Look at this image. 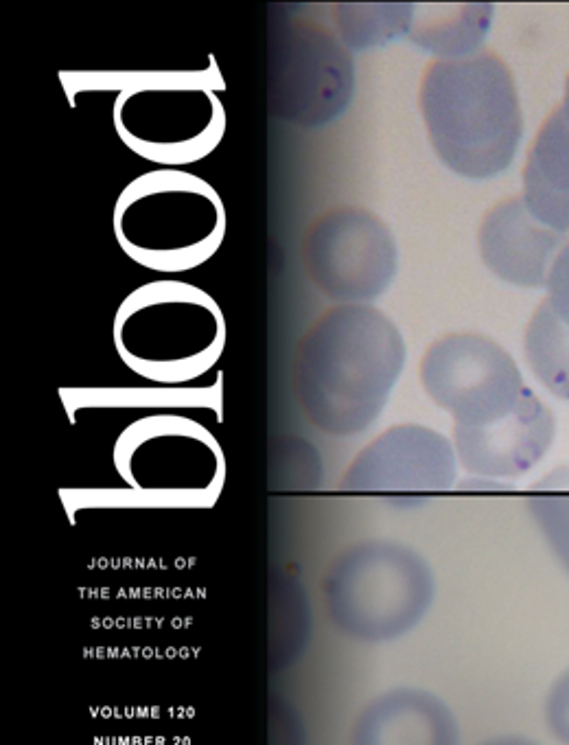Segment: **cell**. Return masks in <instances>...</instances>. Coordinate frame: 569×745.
I'll return each instance as SVG.
<instances>
[{"mask_svg": "<svg viewBox=\"0 0 569 745\" xmlns=\"http://www.w3.org/2000/svg\"><path fill=\"white\" fill-rule=\"evenodd\" d=\"M438 11H416L408 38L418 49L440 55L443 60H462L478 53L489 36L493 5H436Z\"/></svg>", "mask_w": 569, "mask_h": 745, "instance_id": "16", "label": "cell"}, {"mask_svg": "<svg viewBox=\"0 0 569 745\" xmlns=\"http://www.w3.org/2000/svg\"><path fill=\"white\" fill-rule=\"evenodd\" d=\"M482 745H539V743L524 739V737H497V739H491V741H486Z\"/></svg>", "mask_w": 569, "mask_h": 745, "instance_id": "21", "label": "cell"}, {"mask_svg": "<svg viewBox=\"0 0 569 745\" xmlns=\"http://www.w3.org/2000/svg\"><path fill=\"white\" fill-rule=\"evenodd\" d=\"M272 745H305V732L292 706L274 702L272 708Z\"/></svg>", "mask_w": 569, "mask_h": 745, "instance_id": "20", "label": "cell"}, {"mask_svg": "<svg viewBox=\"0 0 569 745\" xmlns=\"http://www.w3.org/2000/svg\"><path fill=\"white\" fill-rule=\"evenodd\" d=\"M123 362L154 382H189L224 351L226 320L217 301L182 281H152L125 296L114 316Z\"/></svg>", "mask_w": 569, "mask_h": 745, "instance_id": "5", "label": "cell"}, {"mask_svg": "<svg viewBox=\"0 0 569 745\" xmlns=\"http://www.w3.org/2000/svg\"><path fill=\"white\" fill-rule=\"evenodd\" d=\"M545 724L556 741L569 745V669L556 678L545 699Z\"/></svg>", "mask_w": 569, "mask_h": 745, "instance_id": "19", "label": "cell"}, {"mask_svg": "<svg viewBox=\"0 0 569 745\" xmlns=\"http://www.w3.org/2000/svg\"><path fill=\"white\" fill-rule=\"evenodd\" d=\"M303 257L313 285L342 305L373 301L397 274V244L388 226L357 206L320 215L305 235Z\"/></svg>", "mask_w": 569, "mask_h": 745, "instance_id": "9", "label": "cell"}, {"mask_svg": "<svg viewBox=\"0 0 569 745\" xmlns=\"http://www.w3.org/2000/svg\"><path fill=\"white\" fill-rule=\"evenodd\" d=\"M545 288L548 298L530 320L524 351L541 384L569 399V244L554 259Z\"/></svg>", "mask_w": 569, "mask_h": 745, "instance_id": "15", "label": "cell"}, {"mask_svg": "<svg viewBox=\"0 0 569 745\" xmlns=\"http://www.w3.org/2000/svg\"><path fill=\"white\" fill-rule=\"evenodd\" d=\"M554 441V417L537 397L517 417L497 428L454 437L456 456L469 474L480 478H517L548 454Z\"/></svg>", "mask_w": 569, "mask_h": 745, "instance_id": "13", "label": "cell"}, {"mask_svg": "<svg viewBox=\"0 0 569 745\" xmlns=\"http://www.w3.org/2000/svg\"><path fill=\"white\" fill-rule=\"evenodd\" d=\"M351 745H460V728L443 699L401 686L359 713Z\"/></svg>", "mask_w": 569, "mask_h": 745, "instance_id": "12", "label": "cell"}, {"mask_svg": "<svg viewBox=\"0 0 569 745\" xmlns=\"http://www.w3.org/2000/svg\"><path fill=\"white\" fill-rule=\"evenodd\" d=\"M399 327L370 305H338L300 340L294 388L307 419L331 437H355L386 408L405 366Z\"/></svg>", "mask_w": 569, "mask_h": 745, "instance_id": "1", "label": "cell"}, {"mask_svg": "<svg viewBox=\"0 0 569 745\" xmlns=\"http://www.w3.org/2000/svg\"><path fill=\"white\" fill-rule=\"evenodd\" d=\"M114 235L132 261L176 274L202 266L226 235L219 193L187 169H154L127 185L114 206Z\"/></svg>", "mask_w": 569, "mask_h": 745, "instance_id": "3", "label": "cell"}, {"mask_svg": "<svg viewBox=\"0 0 569 745\" xmlns=\"http://www.w3.org/2000/svg\"><path fill=\"white\" fill-rule=\"evenodd\" d=\"M561 106L569 112V77H567V86H565V99H563Z\"/></svg>", "mask_w": 569, "mask_h": 745, "instance_id": "22", "label": "cell"}, {"mask_svg": "<svg viewBox=\"0 0 569 745\" xmlns=\"http://www.w3.org/2000/svg\"><path fill=\"white\" fill-rule=\"evenodd\" d=\"M112 117L134 154L171 169L206 158L226 132L222 101L200 86L125 88Z\"/></svg>", "mask_w": 569, "mask_h": 745, "instance_id": "8", "label": "cell"}, {"mask_svg": "<svg viewBox=\"0 0 569 745\" xmlns=\"http://www.w3.org/2000/svg\"><path fill=\"white\" fill-rule=\"evenodd\" d=\"M353 93V55L331 31L305 20L272 31L267 97L278 119L322 128L342 117Z\"/></svg>", "mask_w": 569, "mask_h": 745, "instance_id": "7", "label": "cell"}, {"mask_svg": "<svg viewBox=\"0 0 569 745\" xmlns=\"http://www.w3.org/2000/svg\"><path fill=\"white\" fill-rule=\"evenodd\" d=\"M528 509L552 553L569 572V467L554 469L530 489Z\"/></svg>", "mask_w": 569, "mask_h": 745, "instance_id": "18", "label": "cell"}, {"mask_svg": "<svg viewBox=\"0 0 569 745\" xmlns=\"http://www.w3.org/2000/svg\"><path fill=\"white\" fill-rule=\"evenodd\" d=\"M418 101L429 143L458 176L486 180L513 163L524 117L513 73L495 53L434 62Z\"/></svg>", "mask_w": 569, "mask_h": 745, "instance_id": "2", "label": "cell"}, {"mask_svg": "<svg viewBox=\"0 0 569 745\" xmlns=\"http://www.w3.org/2000/svg\"><path fill=\"white\" fill-rule=\"evenodd\" d=\"M331 623L359 643L399 640L423 621L436 596L434 572L414 548L390 540L348 546L322 581Z\"/></svg>", "mask_w": 569, "mask_h": 745, "instance_id": "4", "label": "cell"}, {"mask_svg": "<svg viewBox=\"0 0 569 745\" xmlns=\"http://www.w3.org/2000/svg\"><path fill=\"white\" fill-rule=\"evenodd\" d=\"M333 9L342 42L355 51H368L405 38L416 14L412 3H344Z\"/></svg>", "mask_w": 569, "mask_h": 745, "instance_id": "17", "label": "cell"}, {"mask_svg": "<svg viewBox=\"0 0 569 745\" xmlns=\"http://www.w3.org/2000/svg\"><path fill=\"white\" fill-rule=\"evenodd\" d=\"M478 244L484 266L519 288L548 283L554 259L567 246L565 235L541 224L521 196L495 204L484 215Z\"/></svg>", "mask_w": 569, "mask_h": 745, "instance_id": "11", "label": "cell"}, {"mask_svg": "<svg viewBox=\"0 0 569 745\" xmlns=\"http://www.w3.org/2000/svg\"><path fill=\"white\" fill-rule=\"evenodd\" d=\"M421 382L434 404L454 417V437L491 430L537 399L510 353L480 334L436 340L421 360Z\"/></svg>", "mask_w": 569, "mask_h": 745, "instance_id": "6", "label": "cell"}, {"mask_svg": "<svg viewBox=\"0 0 569 745\" xmlns=\"http://www.w3.org/2000/svg\"><path fill=\"white\" fill-rule=\"evenodd\" d=\"M456 447L443 434L405 423L366 445L348 467L342 489L375 496L397 507L445 494L456 483Z\"/></svg>", "mask_w": 569, "mask_h": 745, "instance_id": "10", "label": "cell"}, {"mask_svg": "<svg viewBox=\"0 0 569 745\" xmlns=\"http://www.w3.org/2000/svg\"><path fill=\"white\" fill-rule=\"evenodd\" d=\"M530 213L552 231H569V112L559 106L532 143L524 169V193Z\"/></svg>", "mask_w": 569, "mask_h": 745, "instance_id": "14", "label": "cell"}]
</instances>
